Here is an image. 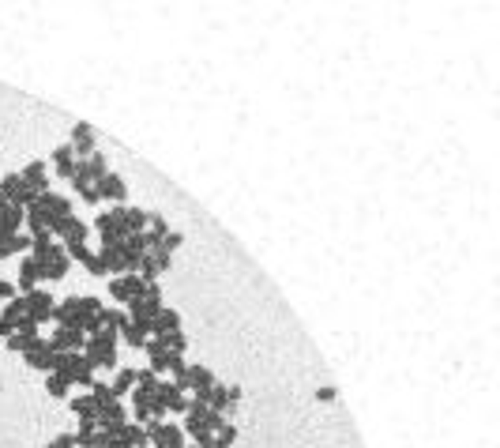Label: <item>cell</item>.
Here are the masks:
<instances>
[{
    "label": "cell",
    "instance_id": "6da1fadb",
    "mask_svg": "<svg viewBox=\"0 0 500 448\" xmlns=\"http://www.w3.org/2000/svg\"><path fill=\"white\" fill-rule=\"evenodd\" d=\"M117 343H120V335L113 332V328H102V332L87 335L83 358L94 365V370H117Z\"/></svg>",
    "mask_w": 500,
    "mask_h": 448
},
{
    "label": "cell",
    "instance_id": "7a4b0ae2",
    "mask_svg": "<svg viewBox=\"0 0 500 448\" xmlns=\"http://www.w3.org/2000/svg\"><path fill=\"white\" fill-rule=\"evenodd\" d=\"M98 309H102V301L94 298V294H83V298H64V301H56L53 320H56V328H83L87 320L98 313Z\"/></svg>",
    "mask_w": 500,
    "mask_h": 448
},
{
    "label": "cell",
    "instance_id": "3957f363",
    "mask_svg": "<svg viewBox=\"0 0 500 448\" xmlns=\"http://www.w3.org/2000/svg\"><path fill=\"white\" fill-rule=\"evenodd\" d=\"M30 260L38 264V275H42V283H61L64 275H68L72 260L68 253H64V245H45V249H30Z\"/></svg>",
    "mask_w": 500,
    "mask_h": 448
},
{
    "label": "cell",
    "instance_id": "277c9868",
    "mask_svg": "<svg viewBox=\"0 0 500 448\" xmlns=\"http://www.w3.org/2000/svg\"><path fill=\"white\" fill-rule=\"evenodd\" d=\"M53 373H61L68 384H94V365L83 358V350H72V354H53Z\"/></svg>",
    "mask_w": 500,
    "mask_h": 448
},
{
    "label": "cell",
    "instance_id": "5b68a950",
    "mask_svg": "<svg viewBox=\"0 0 500 448\" xmlns=\"http://www.w3.org/2000/svg\"><path fill=\"white\" fill-rule=\"evenodd\" d=\"M91 230H98L102 245H120L128 237V226H124V207H109V211L94 215Z\"/></svg>",
    "mask_w": 500,
    "mask_h": 448
},
{
    "label": "cell",
    "instance_id": "8992f818",
    "mask_svg": "<svg viewBox=\"0 0 500 448\" xmlns=\"http://www.w3.org/2000/svg\"><path fill=\"white\" fill-rule=\"evenodd\" d=\"M158 309H162V286H158V283H147V290H143L140 298L128 301L124 313L132 317V320H140V324H151V320L158 317Z\"/></svg>",
    "mask_w": 500,
    "mask_h": 448
},
{
    "label": "cell",
    "instance_id": "52a82bcc",
    "mask_svg": "<svg viewBox=\"0 0 500 448\" xmlns=\"http://www.w3.org/2000/svg\"><path fill=\"white\" fill-rule=\"evenodd\" d=\"M23 306H27V317H30V320H38V324H50L56 301H53V294H50V290L34 286L30 294H23Z\"/></svg>",
    "mask_w": 500,
    "mask_h": 448
},
{
    "label": "cell",
    "instance_id": "ba28073f",
    "mask_svg": "<svg viewBox=\"0 0 500 448\" xmlns=\"http://www.w3.org/2000/svg\"><path fill=\"white\" fill-rule=\"evenodd\" d=\"M143 290H147V283H143L135 271H132V275H113L109 279V298L120 301V306H128L132 298H140Z\"/></svg>",
    "mask_w": 500,
    "mask_h": 448
},
{
    "label": "cell",
    "instance_id": "9c48e42d",
    "mask_svg": "<svg viewBox=\"0 0 500 448\" xmlns=\"http://www.w3.org/2000/svg\"><path fill=\"white\" fill-rule=\"evenodd\" d=\"M147 437L155 448H184V429L173 422H147Z\"/></svg>",
    "mask_w": 500,
    "mask_h": 448
},
{
    "label": "cell",
    "instance_id": "30bf717a",
    "mask_svg": "<svg viewBox=\"0 0 500 448\" xmlns=\"http://www.w3.org/2000/svg\"><path fill=\"white\" fill-rule=\"evenodd\" d=\"M83 343H87L83 328H56L50 339V350L53 354H72V350H83Z\"/></svg>",
    "mask_w": 500,
    "mask_h": 448
},
{
    "label": "cell",
    "instance_id": "8fae6325",
    "mask_svg": "<svg viewBox=\"0 0 500 448\" xmlns=\"http://www.w3.org/2000/svg\"><path fill=\"white\" fill-rule=\"evenodd\" d=\"M87 234H91V226H87V222H79L76 215H64V219H56V222H53V237H61L64 245H72V242H87Z\"/></svg>",
    "mask_w": 500,
    "mask_h": 448
},
{
    "label": "cell",
    "instance_id": "7c38bea8",
    "mask_svg": "<svg viewBox=\"0 0 500 448\" xmlns=\"http://www.w3.org/2000/svg\"><path fill=\"white\" fill-rule=\"evenodd\" d=\"M98 200H109V204H117V207H124V200H128V181L120 178V173H106V178L98 181Z\"/></svg>",
    "mask_w": 500,
    "mask_h": 448
},
{
    "label": "cell",
    "instance_id": "4fadbf2b",
    "mask_svg": "<svg viewBox=\"0 0 500 448\" xmlns=\"http://www.w3.org/2000/svg\"><path fill=\"white\" fill-rule=\"evenodd\" d=\"M68 147H72V155L83 162V158H91L94 155V128L87 125V121H79L76 128H72V136H68Z\"/></svg>",
    "mask_w": 500,
    "mask_h": 448
},
{
    "label": "cell",
    "instance_id": "5bb4252c",
    "mask_svg": "<svg viewBox=\"0 0 500 448\" xmlns=\"http://www.w3.org/2000/svg\"><path fill=\"white\" fill-rule=\"evenodd\" d=\"M155 403L162 407L166 414H181V411H188V399H184V392L177 388V384H158Z\"/></svg>",
    "mask_w": 500,
    "mask_h": 448
},
{
    "label": "cell",
    "instance_id": "9a60e30c",
    "mask_svg": "<svg viewBox=\"0 0 500 448\" xmlns=\"http://www.w3.org/2000/svg\"><path fill=\"white\" fill-rule=\"evenodd\" d=\"M109 173V158L102 155V151H94L91 158H83V162L76 166V178H83V181H91V185H98L102 178Z\"/></svg>",
    "mask_w": 500,
    "mask_h": 448
},
{
    "label": "cell",
    "instance_id": "2e32d148",
    "mask_svg": "<svg viewBox=\"0 0 500 448\" xmlns=\"http://www.w3.org/2000/svg\"><path fill=\"white\" fill-rule=\"evenodd\" d=\"M117 335H120V343H128L132 350H143V347H147V339H151V324H140V320L128 317L124 324L117 328Z\"/></svg>",
    "mask_w": 500,
    "mask_h": 448
},
{
    "label": "cell",
    "instance_id": "e0dca14e",
    "mask_svg": "<svg viewBox=\"0 0 500 448\" xmlns=\"http://www.w3.org/2000/svg\"><path fill=\"white\" fill-rule=\"evenodd\" d=\"M23 222H27V211L15 204H0V237H15L23 234Z\"/></svg>",
    "mask_w": 500,
    "mask_h": 448
},
{
    "label": "cell",
    "instance_id": "ac0fdd59",
    "mask_svg": "<svg viewBox=\"0 0 500 448\" xmlns=\"http://www.w3.org/2000/svg\"><path fill=\"white\" fill-rule=\"evenodd\" d=\"M162 271H169V256H162V253H155V249H151V253L140 260L135 275H140L143 283H158V275H162Z\"/></svg>",
    "mask_w": 500,
    "mask_h": 448
},
{
    "label": "cell",
    "instance_id": "d6986e66",
    "mask_svg": "<svg viewBox=\"0 0 500 448\" xmlns=\"http://www.w3.org/2000/svg\"><path fill=\"white\" fill-rule=\"evenodd\" d=\"M102 264H106V271L109 275H132L128 271V253H124V242L120 245H102Z\"/></svg>",
    "mask_w": 500,
    "mask_h": 448
},
{
    "label": "cell",
    "instance_id": "ffe728a7",
    "mask_svg": "<svg viewBox=\"0 0 500 448\" xmlns=\"http://www.w3.org/2000/svg\"><path fill=\"white\" fill-rule=\"evenodd\" d=\"M27 317V306H23V298H12V301H4V309H0V335H12L15 328H19V320Z\"/></svg>",
    "mask_w": 500,
    "mask_h": 448
},
{
    "label": "cell",
    "instance_id": "44dd1931",
    "mask_svg": "<svg viewBox=\"0 0 500 448\" xmlns=\"http://www.w3.org/2000/svg\"><path fill=\"white\" fill-rule=\"evenodd\" d=\"M128 422V407L120 403V399H113L109 407H98V414H94V426L106 429V426H124Z\"/></svg>",
    "mask_w": 500,
    "mask_h": 448
},
{
    "label": "cell",
    "instance_id": "7402d4cb",
    "mask_svg": "<svg viewBox=\"0 0 500 448\" xmlns=\"http://www.w3.org/2000/svg\"><path fill=\"white\" fill-rule=\"evenodd\" d=\"M27 365L30 370H42V373H53V350H50V339H38L34 347L27 350Z\"/></svg>",
    "mask_w": 500,
    "mask_h": 448
},
{
    "label": "cell",
    "instance_id": "603a6c76",
    "mask_svg": "<svg viewBox=\"0 0 500 448\" xmlns=\"http://www.w3.org/2000/svg\"><path fill=\"white\" fill-rule=\"evenodd\" d=\"M19 178L27 181L30 189L38 192V196H42V192H50V170H45V162H27L19 170Z\"/></svg>",
    "mask_w": 500,
    "mask_h": 448
},
{
    "label": "cell",
    "instance_id": "cb8c5ba5",
    "mask_svg": "<svg viewBox=\"0 0 500 448\" xmlns=\"http://www.w3.org/2000/svg\"><path fill=\"white\" fill-rule=\"evenodd\" d=\"M169 332H181V313L177 309H158V317L151 320V335H169Z\"/></svg>",
    "mask_w": 500,
    "mask_h": 448
},
{
    "label": "cell",
    "instance_id": "d4e9b609",
    "mask_svg": "<svg viewBox=\"0 0 500 448\" xmlns=\"http://www.w3.org/2000/svg\"><path fill=\"white\" fill-rule=\"evenodd\" d=\"M50 162H53V170L61 173V178H68V181H72V173H76L79 158L72 155V147H68V143H61V147L53 151V158H50Z\"/></svg>",
    "mask_w": 500,
    "mask_h": 448
},
{
    "label": "cell",
    "instance_id": "484cf974",
    "mask_svg": "<svg viewBox=\"0 0 500 448\" xmlns=\"http://www.w3.org/2000/svg\"><path fill=\"white\" fill-rule=\"evenodd\" d=\"M219 384V377H215L207 365H188V373H184V388L199 392V388H215Z\"/></svg>",
    "mask_w": 500,
    "mask_h": 448
},
{
    "label": "cell",
    "instance_id": "4316f807",
    "mask_svg": "<svg viewBox=\"0 0 500 448\" xmlns=\"http://www.w3.org/2000/svg\"><path fill=\"white\" fill-rule=\"evenodd\" d=\"M68 411L76 414L79 422H94V414H98V403H94L91 392H87V396H68Z\"/></svg>",
    "mask_w": 500,
    "mask_h": 448
},
{
    "label": "cell",
    "instance_id": "83f0119b",
    "mask_svg": "<svg viewBox=\"0 0 500 448\" xmlns=\"http://www.w3.org/2000/svg\"><path fill=\"white\" fill-rule=\"evenodd\" d=\"M143 350H147V358H151V373H155V377H158V373H166V362H169L166 343L158 339V335H151V339H147V347H143Z\"/></svg>",
    "mask_w": 500,
    "mask_h": 448
},
{
    "label": "cell",
    "instance_id": "f1b7e54d",
    "mask_svg": "<svg viewBox=\"0 0 500 448\" xmlns=\"http://www.w3.org/2000/svg\"><path fill=\"white\" fill-rule=\"evenodd\" d=\"M38 283H42V275H38V264L30 260V256H23V260H19V298H23V294H30Z\"/></svg>",
    "mask_w": 500,
    "mask_h": 448
},
{
    "label": "cell",
    "instance_id": "f546056e",
    "mask_svg": "<svg viewBox=\"0 0 500 448\" xmlns=\"http://www.w3.org/2000/svg\"><path fill=\"white\" fill-rule=\"evenodd\" d=\"M120 441H128L132 448H147L151 445L147 426H140V422H124V426H120Z\"/></svg>",
    "mask_w": 500,
    "mask_h": 448
},
{
    "label": "cell",
    "instance_id": "4dcf8cb0",
    "mask_svg": "<svg viewBox=\"0 0 500 448\" xmlns=\"http://www.w3.org/2000/svg\"><path fill=\"white\" fill-rule=\"evenodd\" d=\"M147 219H151V211H143V207H124L128 237H132V234H143V230H147Z\"/></svg>",
    "mask_w": 500,
    "mask_h": 448
},
{
    "label": "cell",
    "instance_id": "1f68e13d",
    "mask_svg": "<svg viewBox=\"0 0 500 448\" xmlns=\"http://www.w3.org/2000/svg\"><path fill=\"white\" fill-rule=\"evenodd\" d=\"M158 384H162V381H158L151 370H140V373H135V388H132V392H135V396H147V399H155Z\"/></svg>",
    "mask_w": 500,
    "mask_h": 448
},
{
    "label": "cell",
    "instance_id": "d6a6232c",
    "mask_svg": "<svg viewBox=\"0 0 500 448\" xmlns=\"http://www.w3.org/2000/svg\"><path fill=\"white\" fill-rule=\"evenodd\" d=\"M42 200H45V207H50L53 219H64V215H72V200L61 196V192H42Z\"/></svg>",
    "mask_w": 500,
    "mask_h": 448
},
{
    "label": "cell",
    "instance_id": "836d02e7",
    "mask_svg": "<svg viewBox=\"0 0 500 448\" xmlns=\"http://www.w3.org/2000/svg\"><path fill=\"white\" fill-rule=\"evenodd\" d=\"M76 445H79V448H102V434H98V426H94V422H79Z\"/></svg>",
    "mask_w": 500,
    "mask_h": 448
},
{
    "label": "cell",
    "instance_id": "e575fe53",
    "mask_svg": "<svg viewBox=\"0 0 500 448\" xmlns=\"http://www.w3.org/2000/svg\"><path fill=\"white\" fill-rule=\"evenodd\" d=\"M135 373H140V370H120V365H117V377H113V384H109V388H113V396H128V392H132L135 388Z\"/></svg>",
    "mask_w": 500,
    "mask_h": 448
},
{
    "label": "cell",
    "instance_id": "d590c367",
    "mask_svg": "<svg viewBox=\"0 0 500 448\" xmlns=\"http://www.w3.org/2000/svg\"><path fill=\"white\" fill-rule=\"evenodd\" d=\"M38 339H42V335H23V332H12V335H8V350H15V354H27V350L34 347Z\"/></svg>",
    "mask_w": 500,
    "mask_h": 448
},
{
    "label": "cell",
    "instance_id": "8d00e7d4",
    "mask_svg": "<svg viewBox=\"0 0 500 448\" xmlns=\"http://www.w3.org/2000/svg\"><path fill=\"white\" fill-rule=\"evenodd\" d=\"M45 392H50V396H56V399H68L72 396V384L61 377V373H50V377H45Z\"/></svg>",
    "mask_w": 500,
    "mask_h": 448
},
{
    "label": "cell",
    "instance_id": "74e56055",
    "mask_svg": "<svg viewBox=\"0 0 500 448\" xmlns=\"http://www.w3.org/2000/svg\"><path fill=\"white\" fill-rule=\"evenodd\" d=\"M211 411H219V414L230 411L233 414V403H230V392H226V384H215V388H211Z\"/></svg>",
    "mask_w": 500,
    "mask_h": 448
},
{
    "label": "cell",
    "instance_id": "f35d334b",
    "mask_svg": "<svg viewBox=\"0 0 500 448\" xmlns=\"http://www.w3.org/2000/svg\"><path fill=\"white\" fill-rule=\"evenodd\" d=\"M72 189L79 192V200H83V204H98V189H94L91 181H83V178H76V173H72Z\"/></svg>",
    "mask_w": 500,
    "mask_h": 448
},
{
    "label": "cell",
    "instance_id": "ab89813d",
    "mask_svg": "<svg viewBox=\"0 0 500 448\" xmlns=\"http://www.w3.org/2000/svg\"><path fill=\"white\" fill-rule=\"evenodd\" d=\"M158 339L166 343L169 354H184V350H188V335L184 332H169V335H158Z\"/></svg>",
    "mask_w": 500,
    "mask_h": 448
},
{
    "label": "cell",
    "instance_id": "60d3db41",
    "mask_svg": "<svg viewBox=\"0 0 500 448\" xmlns=\"http://www.w3.org/2000/svg\"><path fill=\"white\" fill-rule=\"evenodd\" d=\"M181 245H184V234H181V230H169V234L162 237V242L155 245V253L169 256V253H177V249H181Z\"/></svg>",
    "mask_w": 500,
    "mask_h": 448
},
{
    "label": "cell",
    "instance_id": "b9f144b4",
    "mask_svg": "<svg viewBox=\"0 0 500 448\" xmlns=\"http://www.w3.org/2000/svg\"><path fill=\"white\" fill-rule=\"evenodd\" d=\"M233 441H237V426H233V422H222V426L215 429V448H230Z\"/></svg>",
    "mask_w": 500,
    "mask_h": 448
},
{
    "label": "cell",
    "instance_id": "7bdbcfd3",
    "mask_svg": "<svg viewBox=\"0 0 500 448\" xmlns=\"http://www.w3.org/2000/svg\"><path fill=\"white\" fill-rule=\"evenodd\" d=\"M91 396H94V403H98V407H109L113 399H117V396H113V388H109L106 381H94V384H91Z\"/></svg>",
    "mask_w": 500,
    "mask_h": 448
},
{
    "label": "cell",
    "instance_id": "ee69618b",
    "mask_svg": "<svg viewBox=\"0 0 500 448\" xmlns=\"http://www.w3.org/2000/svg\"><path fill=\"white\" fill-rule=\"evenodd\" d=\"M147 226H151V234L162 242V237L169 234V222H166V215H158V211H151V219H147Z\"/></svg>",
    "mask_w": 500,
    "mask_h": 448
},
{
    "label": "cell",
    "instance_id": "f6af8a7d",
    "mask_svg": "<svg viewBox=\"0 0 500 448\" xmlns=\"http://www.w3.org/2000/svg\"><path fill=\"white\" fill-rule=\"evenodd\" d=\"M83 268L91 271L94 279H106V275H109V271H106V264H102V256H98V253H91V256H87V260H83Z\"/></svg>",
    "mask_w": 500,
    "mask_h": 448
},
{
    "label": "cell",
    "instance_id": "bcb514c9",
    "mask_svg": "<svg viewBox=\"0 0 500 448\" xmlns=\"http://www.w3.org/2000/svg\"><path fill=\"white\" fill-rule=\"evenodd\" d=\"M45 448H76V434H56Z\"/></svg>",
    "mask_w": 500,
    "mask_h": 448
},
{
    "label": "cell",
    "instance_id": "7dc6e473",
    "mask_svg": "<svg viewBox=\"0 0 500 448\" xmlns=\"http://www.w3.org/2000/svg\"><path fill=\"white\" fill-rule=\"evenodd\" d=\"M38 328H42V324H38V320L23 317V320H19V328H15V332H23V335H38Z\"/></svg>",
    "mask_w": 500,
    "mask_h": 448
},
{
    "label": "cell",
    "instance_id": "c3c4849f",
    "mask_svg": "<svg viewBox=\"0 0 500 448\" xmlns=\"http://www.w3.org/2000/svg\"><path fill=\"white\" fill-rule=\"evenodd\" d=\"M316 399L331 403V399H338V388H335V384H324V388H316Z\"/></svg>",
    "mask_w": 500,
    "mask_h": 448
},
{
    "label": "cell",
    "instance_id": "681fc988",
    "mask_svg": "<svg viewBox=\"0 0 500 448\" xmlns=\"http://www.w3.org/2000/svg\"><path fill=\"white\" fill-rule=\"evenodd\" d=\"M226 392H230V403L237 407V399H241V384H230V388H226Z\"/></svg>",
    "mask_w": 500,
    "mask_h": 448
},
{
    "label": "cell",
    "instance_id": "f907efd6",
    "mask_svg": "<svg viewBox=\"0 0 500 448\" xmlns=\"http://www.w3.org/2000/svg\"><path fill=\"white\" fill-rule=\"evenodd\" d=\"M102 448H132V445H128V441H120V437H113V441H106Z\"/></svg>",
    "mask_w": 500,
    "mask_h": 448
}]
</instances>
